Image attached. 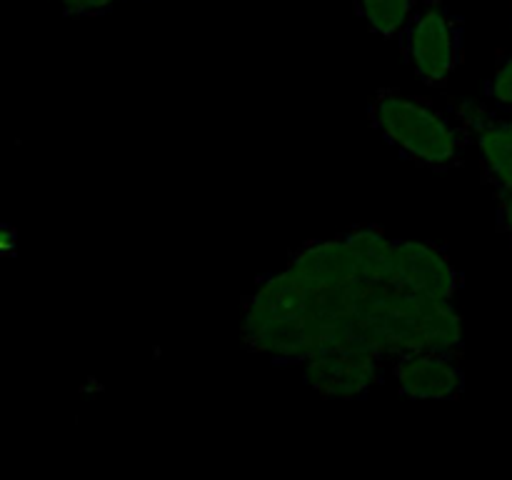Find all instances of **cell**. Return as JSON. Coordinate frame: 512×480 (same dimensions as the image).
<instances>
[{
    "mask_svg": "<svg viewBox=\"0 0 512 480\" xmlns=\"http://www.w3.org/2000/svg\"><path fill=\"white\" fill-rule=\"evenodd\" d=\"M365 288L368 285L328 288L288 263L283 270L263 275L245 298L240 340L275 363L298 365L325 350L370 348L360 338L355 320Z\"/></svg>",
    "mask_w": 512,
    "mask_h": 480,
    "instance_id": "1",
    "label": "cell"
},
{
    "mask_svg": "<svg viewBox=\"0 0 512 480\" xmlns=\"http://www.w3.org/2000/svg\"><path fill=\"white\" fill-rule=\"evenodd\" d=\"M358 333L383 358L405 353H455L465 343L455 300H430L395 285H368L358 303Z\"/></svg>",
    "mask_w": 512,
    "mask_h": 480,
    "instance_id": "2",
    "label": "cell"
},
{
    "mask_svg": "<svg viewBox=\"0 0 512 480\" xmlns=\"http://www.w3.org/2000/svg\"><path fill=\"white\" fill-rule=\"evenodd\" d=\"M370 125L400 155L433 170H450L463 163L470 138L450 110L428 98L383 88L370 98Z\"/></svg>",
    "mask_w": 512,
    "mask_h": 480,
    "instance_id": "3",
    "label": "cell"
},
{
    "mask_svg": "<svg viewBox=\"0 0 512 480\" xmlns=\"http://www.w3.org/2000/svg\"><path fill=\"white\" fill-rule=\"evenodd\" d=\"M400 43L415 78L440 88L463 63V20L443 5H425L400 35Z\"/></svg>",
    "mask_w": 512,
    "mask_h": 480,
    "instance_id": "4",
    "label": "cell"
},
{
    "mask_svg": "<svg viewBox=\"0 0 512 480\" xmlns=\"http://www.w3.org/2000/svg\"><path fill=\"white\" fill-rule=\"evenodd\" d=\"M383 360V355L363 345L325 350L303 360L300 375L308 388L325 398H358L383 383Z\"/></svg>",
    "mask_w": 512,
    "mask_h": 480,
    "instance_id": "5",
    "label": "cell"
},
{
    "mask_svg": "<svg viewBox=\"0 0 512 480\" xmlns=\"http://www.w3.org/2000/svg\"><path fill=\"white\" fill-rule=\"evenodd\" d=\"M390 285L430 300H455L463 273L440 245L430 240H395Z\"/></svg>",
    "mask_w": 512,
    "mask_h": 480,
    "instance_id": "6",
    "label": "cell"
},
{
    "mask_svg": "<svg viewBox=\"0 0 512 480\" xmlns=\"http://www.w3.org/2000/svg\"><path fill=\"white\" fill-rule=\"evenodd\" d=\"M398 393L410 400H453L465 388L455 353H405L393 358Z\"/></svg>",
    "mask_w": 512,
    "mask_h": 480,
    "instance_id": "7",
    "label": "cell"
},
{
    "mask_svg": "<svg viewBox=\"0 0 512 480\" xmlns=\"http://www.w3.org/2000/svg\"><path fill=\"white\" fill-rule=\"evenodd\" d=\"M473 143L480 153L485 178L498 198L512 195V115L500 113L483 133L475 135Z\"/></svg>",
    "mask_w": 512,
    "mask_h": 480,
    "instance_id": "8",
    "label": "cell"
},
{
    "mask_svg": "<svg viewBox=\"0 0 512 480\" xmlns=\"http://www.w3.org/2000/svg\"><path fill=\"white\" fill-rule=\"evenodd\" d=\"M358 255L368 285H388L393 280L395 240L378 225H358L343 235Z\"/></svg>",
    "mask_w": 512,
    "mask_h": 480,
    "instance_id": "9",
    "label": "cell"
},
{
    "mask_svg": "<svg viewBox=\"0 0 512 480\" xmlns=\"http://www.w3.org/2000/svg\"><path fill=\"white\" fill-rule=\"evenodd\" d=\"M418 8V0H355L358 18L380 38H400Z\"/></svg>",
    "mask_w": 512,
    "mask_h": 480,
    "instance_id": "10",
    "label": "cell"
},
{
    "mask_svg": "<svg viewBox=\"0 0 512 480\" xmlns=\"http://www.w3.org/2000/svg\"><path fill=\"white\" fill-rule=\"evenodd\" d=\"M450 115L458 120L460 128L468 133V138L473 140L475 135L483 133L490 123L500 115L498 108L488 103V98L480 100V98H470V95H463V98H455L450 103Z\"/></svg>",
    "mask_w": 512,
    "mask_h": 480,
    "instance_id": "11",
    "label": "cell"
},
{
    "mask_svg": "<svg viewBox=\"0 0 512 480\" xmlns=\"http://www.w3.org/2000/svg\"><path fill=\"white\" fill-rule=\"evenodd\" d=\"M485 98L500 113H512V50L495 65L493 75L485 83Z\"/></svg>",
    "mask_w": 512,
    "mask_h": 480,
    "instance_id": "12",
    "label": "cell"
},
{
    "mask_svg": "<svg viewBox=\"0 0 512 480\" xmlns=\"http://www.w3.org/2000/svg\"><path fill=\"white\" fill-rule=\"evenodd\" d=\"M65 15L73 18H93V15H103L113 10L120 0H55Z\"/></svg>",
    "mask_w": 512,
    "mask_h": 480,
    "instance_id": "13",
    "label": "cell"
},
{
    "mask_svg": "<svg viewBox=\"0 0 512 480\" xmlns=\"http://www.w3.org/2000/svg\"><path fill=\"white\" fill-rule=\"evenodd\" d=\"M498 225L512 243V195H505V198H498Z\"/></svg>",
    "mask_w": 512,
    "mask_h": 480,
    "instance_id": "14",
    "label": "cell"
},
{
    "mask_svg": "<svg viewBox=\"0 0 512 480\" xmlns=\"http://www.w3.org/2000/svg\"><path fill=\"white\" fill-rule=\"evenodd\" d=\"M15 245H18V233L13 228L0 230V250L10 253V250H15Z\"/></svg>",
    "mask_w": 512,
    "mask_h": 480,
    "instance_id": "15",
    "label": "cell"
},
{
    "mask_svg": "<svg viewBox=\"0 0 512 480\" xmlns=\"http://www.w3.org/2000/svg\"><path fill=\"white\" fill-rule=\"evenodd\" d=\"M510 115H512V113H510Z\"/></svg>",
    "mask_w": 512,
    "mask_h": 480,
    "instance_id": "16",
    "label": "cell"
}]
</instances>
